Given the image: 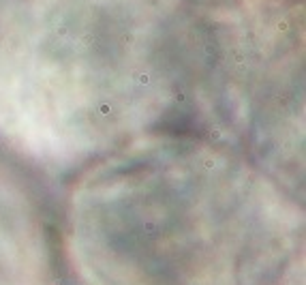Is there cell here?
Returning a JSON list of instances; mask_svg holds the SVG:
<instances>
[{
    "label": "cell",
    "mask_w": 306,
    "mask_h": 285,
    "mask_svg": "<svg viewBox=\"0 0 306 285\" xmlns=\"http://www.w3.org/2000/svg\"><path fill=\"white\" fill-rule=\"evenodd\" d=\"M214 15H276L302 11V0H186Z\"/></svg>",
    "instance_id": "2"
},
{
    "label": "cell",
    "mask_w": 306,
    "mask_h": 285,
    "mask_svg": "<svg viewBox=\"0 0 306 285\" xmlns=\"http://www.w3.org/2000/svg\"><path fill=\"white\" fill-rule=\"evenodd\" d=\"M216 30L186 0H0V139L56 172L188 116Z\"/></svg>",
    "instance_id": "1"
}]
</instances>
